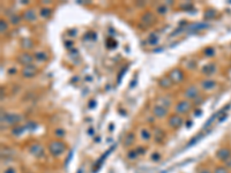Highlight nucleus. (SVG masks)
I'll list each match as a JSON object with an SVG mask.
<instances>
[{"label":"nucleus","mask_w":231,"mask_h":173,"mask_svg":"<svg viewBox=\"0 0 231 173\" xmlns=\"http://www.w3.org/2000/svg\"><path fill=\"white\" fill-rule=\"evenodd\" d=\"M66 145L62 141H53L49 144V151L53 156H60L61 153L65 151Z\"/></svg>","instance_id":"f257e3e1"},{"label":"nucleus","mask_w":231,"mask_h":173,"mask_svg":"<svg viewBox=\"0 0 231 173\" xmlns=\"http://www.w3.org/2000/svg\"><path fill=\"white\" fill-rule=\"evenodd\" d=\"M216 157L219 158V161L225 162L228 158L231 157V150L228 149V148H221V149L217 150V153H216Z\"/></svg>","instance_id":"f03ea898"},{"label":"nucleus","mask_w":231,"mask_h":173,"mask_svg":"<svg viewBox=\"0 0 231 173\" xmlns=\"http://www.w3.org/2000/svg\"><path fill=\"white\" fill-rule=\"evenodd\" d=\"M29 150H30L31 155H34L35 157H41V156H43V153H44V148H43L39 143H34V144H31Z\"/></svg>","instance_id":"7ed1b4c3"},{"label":"nucleus","mask_w":231,"mask_h":173,"mask_svg":"<svg viewBox=\"0 0 231 173\" xmlns=\"http://www.w3.org/2000/svg\"><path fill=\"white\" fill-rule=\"evenodd\" d=\"M182 119L179 116H177V114H173V116H171L170 119H169V125L172 127V128L177 129L179 128L180 126H182Z\"/></svg>","instance_id":"20e7f679"},{"label":"nucleus","mask_w":231,"mask_h":173,"mask_svg":"<svg viewBox=\"0 0 231 173\" xmlns=\"http://www.w3.org/2000/svg\"><path fill=\"white\" fill-rule=\"evenodd\" d=\"M36 67L34 65H28V66H25L23 67V71H22V74L25 77H31L36 74Z\"/></svg>","instance_id":"39448f33"},{"label":"nucleus","mask_w":231,"mask_h":173,"mask_svg":"<svg viewBox=\"0 0 231 173\" xmlns=\"http://www.w3.org/2000/svg\"><path fill=\"white\" fill-rule=\"evenodd\" d=\"M182 77H184V75H182V72L180 69H173L170 73V79L173 82H180L182 80Z\"/></svg>","instance_id":"423d86ee"},{"label":"nucleus","mask_w":231,"mask_h":173,"mask_svg":"<svg viewBox=\"0 0 231 173\" xmlns=\"http://www.w3.org/2000/svg\"><path fill=\"white\" fill-rule=\"evenodd\" d=\"M190 109H191V104L188 102H180L176 106V111L178 113H186Z\"/></svg>","instance_id":"0eeeda50"},{"label":"nucleus","mask_w":231,"mask_h":173,"mask_svg":"<svg viewBox=\"0 0 231 173\" xmlns=\"http://www.w3.org/2000/svg\"><path fill=\"white\" fill-rule=\"evenodd\" d=\"M198 95H199V91H198V89H196V87H194V85H191L190 88L185 91V96H186L187 98H190V99L195 98Z\"/></svg>","instance_id":"6e6552de"},{"label":"nucleus","mask_w":231,"mask_h":173,"mask_svg":"<svg viewBox=\"0 0 231 173\" xmlns=\"http://www.w3.org/2000/svg\"><path fill=\"white\" fill-rule=\"evenodd\" d=\"M2 120H5L7 124H15L20 120V116H17V114H6L5 119H2Z\"/></svg>","instance_id":"1a4fd4ad"},{"label":"nucleus","mask_w":231,"mask_h":173,"mask_svg":"<svg viewBox=\"0 0 231 173\" xmlns=\"http://www.w3.org/2000/svg\"><path fill=\"white\" fill-rule=\"evenodd\" d=\"M153 112H154L155 116L158 118H163L166 116V110L164 109L163 106H155L154 110H153Z\"/></svg>","instance_id":"9d476101"},{"label":"nucleus","mask_w":231,"mask_h":173,"mask_svg":"<svg viewBox=\"0 0 231 173\" xmlns=\"http://www.w3.org/2000/svg\"><path fill=\"white\" fill-rule=\"evenodd\" d=\"M19 61H20L21 64L28 66V65H30V62L33 61V57L29 56V54H22V56L19 57Z\"/></svg>","instance_id":"9b49d317"},{"label":"nucleus","mask_w":231,"mask_h":173,"mask_svg":"<svg viewBox=\"0 0 231 173\" xmlns=\"http://www.w3.org/2000/svg\"><path fill=\"white\" fill-rule=\"evenodd\" d=\"M23 19H25V21H34L36 19L35 12H34L33 9H27L25 12V14H23Z\"/></svg>","instance_id":"f8f14e48"},{"label":"nucleus","mask_w":231,"mask_h":173,"mask_svg":"<svg viewBox=\"0 0 231 173\" xmlns=\"http://www.w3.org/2000/svg\"><path fill=\"white\" fill-rule=\"evenodd\" d=\"M134 139H135L134 134L133 133H128L125 136V140H124V145H125V147H131V145L133 144Z\"/></svg>","instance_id":"ddd939ff"},{"label":"nucleus","mask_w":231,"mask_h":173,"mask_svg":"<svg viewBox=\"0 0 231 173\" xmlns=\"http://www.w3.org/2000/svg\"><path fill=\"white\" fill-rule=\"evenodd\" d=\"M201 85H202L203 89H206V90H209V89H213L216 87V82L215 81H211V80H206L203 81L202 83H201Z\"/></svg>","instance_id":"4468645a"},{"label":"nucleus","mask_w":231,"mask_h":173,"mask_svg":"<svg viewBox=\"0 0 231 173\" xmlns=\"http://www.w3.org/2000/svg\"><path fill=\"white\" fill-rule=\"evenodd\" d=\"M159 84H161V87H163V88H169V87L172 84V81H171L170 77H164L163 80L159 81Z\"/></svg>","instance_id":"2eb2a0df"},{"label":"nucleus","mask_w":231,"mask_h":173,"mask_svg":"<svg viewBox=\"0 0 231 173\" xmlns=\"http://www.w3.org/2000/svg\"><path fill=\"white\" fill-rule=\"evenodd\" d=\"M203 72L206 73L207 75H210L211 73H213V72H215V66H214V65H209V66L207 65L206 67L203 68Z\"/></svg>","instance_id":"dca6fc26"},{"label":"nucleus","mask_w":231,"mask_h":173,"mask_svg":"<svg viewBox=\"0 0 231 173\" xmlns=\"http://www.w3.org/2000/svg\"><path fill=\"white\" fill-rule=\"evenodd\" d=\"M214 173H229V171H228V169L225 166H217L214 170Z\"/></svg>","instance_id":"f3484780"},{"label":"nucleus","mask_w":231,"mask_h":173,"mask_svg":"<svg viewBox=\"0 0 231 173\" xmlns=\"http://www.w3.org/2000/svg\"><path fill=\"white\" fill-rule=\"evenodd\" d=\"M141 136L143 140H146V141H148L150 139V133H149V130H147V129H142V132H141Z\"/></svg>","instance_id":"a211bd4d"},{"label":"nucleus","mask_w":231,"mask_h":173,"mask_svg":"<svg viewBox=\"0 0 231 173\" xmlns=\"http://www.w3.org/2000/svg\"><path fill=\"white\" fill-rule=\"evenodd\" d=\"M50 14H51V9H50V8H43L41 11V15L43 16V17H46V16H49Z\"/></svg>","instance_id":"6ab92c4d"},{"label":"nucleus","mask_w":231,"mask_h":173,"mask_svg":"<svg viewBox=\"0 0 231 173\" xmlns=\"http://www.w3.org/2000/svg\"><path fill=\"white\" fill-rule=\"evenodd\" d=\"M35 58H36L37 60H45V59H46V54H45V53L38 52L35 54Z\"/></svg>","instance_id":"aec40b11"},{"label":"nucleus","mask_w":231,"mask_h":173,"mask_svg":"<svg viewBox=\"0 0 231 173\" xmlns=\"http://www.w3.org/2000/svg\"><path fill=\"white\" fill-rule=\"evenodd\" d=\"M138 156V153H136V150H131L130 153H128V155H127V157L130 158V159H135V157Z\"/></svg>","instance_id":"412c9836"},{"label":"nucleus","mask_w":231,"mask_h":173,"mask_svg":"<svg viewBox=\"0 0 231 173\" xmlns=\"http://www.w3.org/2000/svg\"><path fill=\"white\" fill-rule=\"evenodd\" d=\"M23 130H25V127H15V128L13 129V134H14V135H19V134H21Z\"/></svg>","instance_id":"4be33fe9"},{"label":"nucleus","mask_w":231,"mask_h":173,"mask_svg":"<svg viewBox=\"0 0 231 173\" xmlns=\"http://www.w3.org/2000/svg\"><path fill=\"white\" fill-rule=\"evenodd\" d=\"M150 158H151V161L153 162H158L159 159H161V155H159L158 153H154L153 155H151V157Z\"/></svg>","instance_id":"5701e85b"},{"label":"nucleus","mask_w":231,"mask_h":173,"mask_svg":"<svg viewBox=\"0 0 231 173\" xmlns=\"http://www.w3.org/2000/svg\"><path fill=\"white\" fill-rule=\"evenodd\" d=\"M136 153H138V155H143V153H146V148H142V147H139V148H136Z\"/></svg>","instance_id":"b1692460"},{"label":"nucleus","mask_w":231,"mask_h":173,"mask_svg":"<svg viewBox=\"0 0 231 173\" xmlns=\"http://www.w3.org/2000/svg\"><path fill=\"white\" fill-rule=\"evenodd\" d=\"M224 164H225V167H227V169H231V157L228 158L227 161L224 162Z\"/></svg>","instance_id":"393cba45"},{"label":"nucleus","mask_w":231,"mask_h":173,"mask_svg":"<svg viewBox=\"0 0 231 173\" xmlns=\"http://www.w3.org/2000/svg\"><path fill=\"white\" fill-rule=\"evenodd\" d=\"M19 22H20V17H19V16H13V17H12V23L17 24Z\"/></svg>","instance_id":"a878e982"},{"label":"nucleus","mask_w":231,"mask_h":173,"mask_svg":"<svg viewBox=\"0 0 231 173\" xmlns=\"http://www.w3.org/2000/svg\"><path fill=\"white\" fill-rule=\"evenodd\" d=\"M6 28H7V25H6V23H5V21L1 20V32H4L5 30H6Z\"/></svg>","instance_id":"bb28decb"},{"label":"nucleus","mask_w":231,"mask_h":173,"mask_svg":"<svg viewBox=\"0 0 231 173\" xmlns=\"http://www.w3.org/2000/svg\"><path fill=\"white\" fill-rule=\"evenodd\" d=\"M158 13H161V14H165L166 13V8L163 6V7H158Z\"/></svg>","instance_id":"cd10ccee"},{"label":"nucleus","mask_w":231,"mask_h":173,"mask_svg":"<svg viewBox=\"0 0 231 173\" xmlns=\"http://www.w3.org/2000/svg\"><path fill=\"white\" fill-rule=\"evenodd\" d=\"M57 135H58V136H61V137H62L64 135H65V132H64L62 129H57Z\"/></svg>","instance_id":"c85d7f7f"},{"label":"nucleus","mask_w":231,"mask_h":173,"mask_svg":"<svg viewBox=\"0 0 231 173\" xmlns=\"http://www.w3.org/2000/svg\"><path fill=\"white\" fill-rule=\"evenodd\" d=\"M4 173H15V171H14V169H12V167H8V169L5 170Z\"/></svg>","instance_id":"c756f323"},{"label":"nucleus","mask_w":231,"mask_h":173,"mask_svg":"<svg viewBox=\"0 0 231 173\" xmlns=\"http://www.w3.org/2000/svg\"><path fill=\"white\" fill-rule=\"evenodd\" d=\"M206 53H207V54H213V53H214V50H213V48H209V50H206Z\"/></svg>","instance_id":"7c9ffc66"},{"label":"nucleus","mask_w":231,"mask_h":173,"mask_svg":"<svg viewBox=\"0 0 231 173\" xmlns=\"http://www.w3.org/2000/svg\"><path fill=\"white\" fill-rule=\"evenodd\" d=\"M199 173H210V172H209L208 170H206V169H202V170H200V171H199Z\"/></svg>","instance_id":"2f4dec72"}]
</instances>
